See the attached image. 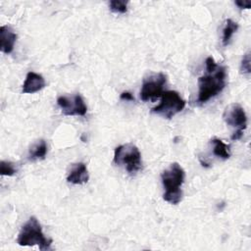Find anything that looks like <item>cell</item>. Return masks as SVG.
Segmentation results:
<instances>
[{"label":"cell","instance_id":"cell-11","mask_svg":"<svg viewBox=\"0 0 251 251\" xmlns=\"http://www.w3.org/2000/svg\"><path fill=\"white\" fill-rule=\"evenodd\" d=\"M88 171L84 163H76L70 171L67 180L73 184H82L88 181Z\"/></svg>","mask_w":251,"mask_h":251},{"label":"cell","instance_id":"cell-8","mask_svg":"<svg viewBox=\"0 0 251 251\" xmlns=\"http://www.w3.org/2000/svg\"><path fill=\"white\" fill-rule=\"evenodd\" d=\"M57 104L61 108L62 113L66 116H85L87 106L79 94L74 96H59Z\"/></svg>","mask_w":251,"mask_h":251},{"label":"cell","instance_id":"cell-9","mask_svg":"<svg viewBox=\"0 0 251 251\" xmlns=\"http://www.w3.org/2000/svg\"><path fill=\"white\" fill-rule=\"evenodd\" d=\"M45 79L41 75L34 72H28L23 84L22 93L32 94L38 92L45 87Z\"/></svg>","mask_w":251,"mask_h":251},{"label":"cell","instance_id":"cell-14","mask_svg":"<svg viewBox=\"0 0 251 251\" xmlns=\"http://www.w3.org/2000/svg\"><path fill=\"white\" fill-rule=\"evenodd\" d=\"M237 29H238L237 23L233 22L230 19L226 20V24H225V26L223 29V38H222V42H223L224 46H226L229 43L233 33L236 32Z\"/></svg>","mask_w":251,"mask_h":251},{"label":"cell","instance_id":"cell-2","mask_svg":"<svg viewBox=\"0 0 251 251\" xmlns=\"http://www.w3.org/2000/svg\"><path fill=\"white\" fill-rule=\"evenodd\" d=\"M185 177L184 170L178 163L171 164L161 174L162 183L165 188L163 199L173 205H176L182 198L180 189Z\"/></svg>","mask_w":251,"mask_h":251},{"label":"cell","instance_id":"cell-12","mask_svg":"<svg viewBox=\"0 0 251 251\" xmlns=\"http://www.w3.org/2000/svg\"><path fill=\"white\" fill-rule=\"evenodd\" d=\"M47 154V144L43 139L38 140L29 150L28 159L29 160H42Z\"/></svg>","mask_w":251,"mask_h":251},{"label":"cell","instance_id":"cell-18","mask_svg":"<svg viewBox=\"0 0 251 251\" xmlns=\"http://www.w3.org/2000/svg\"><path fill=\"white\" fill-rule=\"evenodd\" d=\"M234 3L240 9H249L251 6V1H249V0H237Z\"/></svg>","mask_w":251,"mask_h":251},{"label":"cell","instance_id":"cell-6","mask_svg":"<svg viewBox=\"0 0 251 251\" xmlns=\"http://www.w3.org/2000/svg\"><path fill=\"white\" fill-rule=\"evenodd\" d=\"M166 82L167 76L165 74L157 73L150 75L143 80L140 90V99L142 101H148L161 97Z\"/></svg>","mask_w":251,"mask_h":251},{"label":"cell","instance_id":"cell-19","mask_svg":"<svg viewBox=\"0 0 251 251\" xmlns=\"http://www.w3.org/2000/svg\"><path fill=\"white\" fill-rule=\"evenodd\" d=\"M120 98L122 100H126V101H133L134 100V97L132 96V94L130 92H127V91H125L121 94Z\"/></svg>","mask_w":251,"mask_h":251},{"label":"cell","instance_id":"cell-20","mask_svg":"<svg viewBox=\"0 0 251 251\" xmlns=\"http://www.w3.org/2000/svg\"><path fill=\"white\" fill-rule=\"evenodd\" d=\"M242 135H243V130H235L233 133H232V135L230 136V139L231 140H238V139H240L241 137H242Z\"/></svg>","mask_w":251,"mask_h":251},{"label":"cell","instance_id":"cell-4","mask_svg":"<svg viewBox=\"0 0 251 251\" xmlns=\"http://www.w3.org/2000/svg\"><path fill=\"white\" fill-rule=\"evenodd\" d=\"M114 163L124 167L127 173L134 174L141 169V154L139 149L132 143L118 146L114 152Z\"/></svg>","mask_w":251,"mask_h":251},{"label":"cell","instance_id":"cell-16","mask_svg":"<svg viewBox=\"0 0 251 251\" xmlns=\"http://www.w3.org/2000/svg\"><path fill=\"white\" fill-rule=\"evenodd\" d=\"M17 173V169L15 168V165L11 162L7 161H1L0 162V174L1 176H14Z\"/></svg>","mask_w":251,"mask_h":251},{"label":"cell","instance_id":"cell-1","mask_svg":"<svg viewBox=\"0 0 251 251\" xmlns=\"http://www.w3.org/2000/svg\"><path fill=\"white\" fill-rule=\"evenodd\" d=\"M206 73L198 78V98L200 104L208 102L210 99L220 94L226 84V69L218 65L213 57H208L205 61Z\"/></svg>","mask_w":251,"mask_h":251},{"label":"cell","instance_id":"cell-15","mask_svg":"<svg viewBox=\"0 0 251 251\" xmlns=\"http://www.w3.org/2000/svg\"><path fill=\"white\" fill-rule=\"evenodd\" d=\"M127 1L123 0H112L109 3L110 10L114 13L125 14L127 11Z\"/></svg>","mask_w":251,"mask_h":251},{"label":"cell","instance_id":"cell-10","mask_svg":"<svg viewBox=\"0 0 251 251\" xmlns=\"http://www.w3.org/2000/svg\"><path fill=\"white\" fill-rule=\"evenodd\" d=\"M17 34L8 25L0 27V50L5 54H10L15 46Z\"/></svg>","mask_w":251,"mask_h":251},{"label":"cell","instance_id":"cell-7","mask_svg":"<svg viewBox=\"0 0 251 251\" xmlns=\"http://www.w3.org/2000/svg\"><path fill=\"white\" fill-rule=\"evenodd\" d=\"M223 119L227 126H230L235 130H245L247 127V116L243 107L238 103L228 104L223 113Z\"/></svg>","mask_w":251,"mask_h":251},{"label":"cell","instance_id":"cell-5","mask_svg":"<svg viewBox=\"0 0 251 251\" xmlns=\"http://www.w3.org/2000/svg\"><path fill=\"white\" fill-rule=\"evenodd\" d=\"M184 107L185 101L180 97L177 91L167 90L161 95L159 105L152 108V113L163 116L166 119H172L177 113L181 112Z\"/></svg>","mask_w":251,"mask_h":251},{"label":"cell","instance_id":"cell-3","mask_svg":"<svg viewBox=\"0 0 251 251\" xmlns=\"http://www.w3.org/2000/svg\"><path fill=\"white\" fill-rule=\"evenodd\" d=\"M17 243L20 246L37 245L40 250H49L52 239L44 236L38 220L35 217H30L22 226L18 235Z\"/></svg>","mask_w":251,"mask_h":251},{"label":"cell","instance_id":"cell-17","mask_svg":"<svg viewBox=\"0 0 251 251\" xmlns=\"http://www.w3.org/2000/svg\"><path fill=\"white\" fill-rule=\"evenodd\" d=\"M250 51H247L241 60V65H240V71L243 75H249L251 72V67H250Z\"/></svg>","mask_w":251,"mask_h":251},{"label":"cell","instance_id":"cell-13","mask_svg":"<svg viewBox=\"0 0 251 251\" xmlns=\"http://www.w3.org/2000/svg\"><path fill=\"white\" fill-rule=\"evenodd\" d=\"M211 143L213 144L214 155L222 159H228L230 157L229 145L226 144L223 140L219 138H214L211 140Z\"/></svg>","mask_w":251,"mask_h":251}]
</instances>
